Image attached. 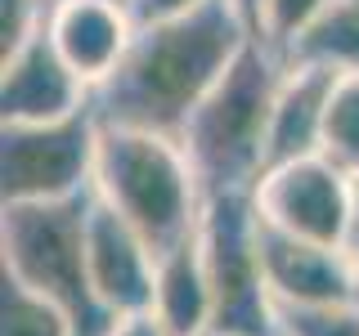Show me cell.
<instances>
[{"label":"cell","mask_w":359,"mask_h":336,"mask_svg":"<svg viewBox=\"0 0 359 336\" xmlns=\"http://www.w3.org/2000/svg\"><path fill=\"white\" fill-rule=\"evenodd\" d=\"M90 90L45 31L0 54V126H41L90 108Z\"/></svg>","instance_id":"obj_8"},{"label":"cell","mask_w":359,"mask_h":336,"mask_svg":"<svg viewBox=\"0 0 359 336\" xmlns=\"http://www.w3.org/2000/svg\"><path fill=\"white\" fill-rule=\"evenodd\" d=\"M283 72V54L252 36L233 67L220 76V85L202 99V108L180 130V144L207 197L252 193L269 171V117H274Z\"/></svg>","instance_id":"obj_2"},{"label":"cell","mask_w":359,"mask_h":336,"mask_svg":"<svg viewBox=\"0 0 359 336\" xmlns=\"http://www.w3.org/2000/svg\"><path fill=\"white\" fill-rule=\"evenodd\" d=\"M323 157L359 179V76H337L323 126Z\"/></svg>","instance_id":"obj_16"},{"label":"cell","mask_w":359,"mask_h":336,"mask_svg":"<svg viewBox=\"0 0 359 336\" xmlns=\"http://www.w3.org/2000/svg\"><path fill=\"white\" fill-rule=\"evenodd\" d=\"M90 197L95 193L0 206V274L59 305L72 318L76 336H108L117 318L99 300L86 255Z\"/></svg>","instance_id":"obj_4"},{"label":"cell","mask_w":359,"mask_h":336,"mask_svg":"<svg viewBox=\"0 0 359 336\" xmlns=\"http://www.w3.org/2000/svg\"><path fill=\"white\" fill-rule=\"evenodd\" d=\"M332 85H337V76L323 72V67L287 63L278 94H274V117H269V166L323 153Z\"/></svg>","instance_id":"obj_12"},{"label":"cell","mask_w":359,"mask_h":336,"mask_svg":"<svg viewBox=\"0 0 359 336\" xmlns=\"http://www.w3.org/2000/svg\"><path fill=\"white\" fill-rule=\"evenodd\" d=\"M86 255H90V278L112 318L153 309V287H157V251L149 246L140 229H130L112 206L90 197V229H86Z\"/></svg>","instance_id":"obj_9"},{"label":"cell","mask_w":359,"mask_h":336,"mask_svg":"<svg viewBox=\"0 0 359 336\" xmlns=\"http://www.w3.org/2000/svg\"><path fill=\"white\" fill-rule=\"evenodd\" d=\"M135 31L140 22L126 0H54L45 18L50 45L90 90H99L121 67Z\"/></svg>","instance_id":"obj_10"},{"label":"cell","mask_w":359,"mask_h":336,"mask_svg":"<svg viewBox=\"0 0 359 336\" xmlns=\"http://www.w3.org/2000/svg\"><path fill=\"white\" fill-rule=\"evenodd\" d=\"M99 117L95 108L41 126H0V206L67 202L95 193Z\"/></svg>","instance_id":"obj_6"},{"label":"cell","mask_w":359,"mask_h":336,"mask_svg":"<svg viewBox=\"0 0 359 336\" xmlns=\"http://www.w3.org/2000/svg\"><path fill=\"white\" fill-rule=\"evenodd\" d=\"M149 314L166 328V336H211V283L198 233L157 255V287Z\"/></svg>","instance_id":"obj_13"},{"label":"cell","mask_w":359,"mask_h":336,"mask_svg":"<svg viewBox=\"0 0 359 336\" xmlns=\"http://www.w3.org/2000/svg\"><path fill=\"white\" fill-rule=\"evenodd\" d=\"M135 22H166V18H184L194 9L211 5V0H126Z\"/></svg>","instance_id":"obj_20"},{"label":"cell","mask_w":359,"mask_h":336,"mask_svg":"<svg viewBox=\"0 0 359 336\" xmlns=\"http://www.w3.org/2000/svg\"><path fill=\"white\" fill-rule=\"evenodd\" d=\"M95 197L140 229L157 255L194 238L207 211V193L189 166L184 144L121 126H99Z\"/></svg>","instance_id":"obj_3"},{"label":"cell","mask_w":359,"mask_h":336,"mask_svg":"<svg viewBox=\"0 0 359 336\" xmlns=\"http://www.w3.org/2000/svg\"><path fill=\"white\" fill-rule=\"evenodd\" d=\"M256 216L283 233L310 242L341 246L346 229H351L359 211V179L328 162L323 153L297 157V162H278L261 175V184L252 188Z\"/></svg>","instance_id":"obj_7"},{"label":"cell","mask_w":359,"mask_h":336,"mask_svg":"<svg viewBox=\"0 0 359 336\" xmlns=\"http://www.w3.org/2000/svg\"><path fill=\"white\" fill-rule=\"evenodd\" d=\"M108 336H166V328L153 318V314H130V318H117Z\"/></svg>","instance_id":"obj_21"},{"label":"cell","mask_w":359,"mask_h":336,"mask_svg":"<svg viewBox=\"0 0 359 336\" xmlns=\"http://www.w3.org/2000/svg\"><path fill=\"white\" fill-rule=\"evenodd\" d=\"M252 36V22L233 0H211L184 18L140 22L121 67L90 99L99 126L180 139Z\"/></svg>","instance_id":"obj_1"},{"label":"cell","mask_w":359,"mask_h":336,"mask_svg":"<svg viewBox=\"0 0 359 336\" xmlns=\"http://www.w3.org/2000/svg\"><path fill=\"white\" fill-rule=\"evenodd\" d=\"M323 9H328V0H256L252 31H256V41H265L274 54L287 59V50L301 41V31H306Z\"/></svg>","instance_id":"obj_17"},{"label":"cell","mask_w":359,"mask_h":336,"mask_svg":"<svg viewBox=\"0 0 359 336\" xmlns=\"http://www.w3.org/2000/svg\"><path fill=\"white\" fill-rule=\"evenodd\" d=\"M198 246L211 283V336H278V305L265 283L261 216L252 193L207 197Z\"/></svg>","instance_id":"obj_5"},{"label":"cell","mask_w":359,"mask_h":336,"mask_svg":"<svg viewBox=\"0 0 359 336\" xmlns=\"http://www.w3.org/2000/svg\"><path fill=\"white\" fill-rule=\"evenodd\" d=\"M261 260L265 283L278 309L287 305H346L359 300V283L346 265L341 246L310 242L261 220Z\"/></svg>","instance_id":"obj_11"},{"label":"cell","mask_w":359,"mask_h":336,"mask_svg":"<svg viewBox=\"0 0 359 336\" xmlns=\"http://www.w3.org/2000/svg\"><path fill=\"white\" fill-rule=\"evenodd\" d=\"M54 0H0V54L45 31Z\"/></svg>","instance_id":"obj_19"},{"label":"cell","mask_w":359,"mask_h":336,"mask_svg":"<svg viewBox=\"0 0 359 336\" xmlns=\"http://www.w3.org/2000/svg\"><path fill=\"white\" fill-rule=\"evenodd\" d=\"M0 336H76V328L59 305L0 274Z\"/></svg>","instance_id":"obj_15"},{"label":"cell","mask_w":359,"mask_h":336,"mask_svg":"<svg viewBox=\"0 0 359 336\" xmlns=\"http://www.w3.org/2000/svg\"><path fill=\"white\" fill-rule=\"evenodd\" d=\"M341 255H346V265H351V274L359 283V211H355L351 229H346V238H341Z\"/></svg>","instance_id":"obj_22"},{"label":"cell","mask_w":359,"mask_h":336,"mask_svg":"<svg viewBox=\"0 0 359 336\" xmlns=\"http://www.w3.org/2000/svg\"><path fill=\"white\" fill-rule=\"evenodd\" d=\"M233 5H238V9H243V18L252 22V14H256V0H233Z\"/></svg>","instance_id":"obj_23"},{"label":"cell","mask_w":359,"mask_h":336,"mask_svg":"<svg viewBox=\"0 0 359 336\" xmlns=\"http://www.w3.org/2000/svg\"><path fill=\"white\" fill-rule=\"evenodd\" d=\"M287 63L323 67L332 76H359V0H328V9L287 50Z\"/></svg>","instance_id":"obj_14"},{"label":"cell","mask_w":359,"mask_h":336,"mask_svg":"<svg viewBox=\"0 0 359 336\" xmlns=\"http://www.w3.org/2000/svg\"><path fill=\"white\" fill-rule=\"evenodd\" d=\"M278 336H359V300H346V305H287L278 309Z\"/></svg>","instance_id":"obj_18"}]
</instances>
